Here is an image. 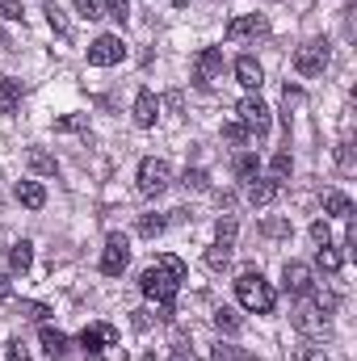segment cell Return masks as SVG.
Returning <instances> with one entry per match:
<instances>
[{
    "mask_svg": "<svg viewBox=\"0 0 357 361\" xmlns=\"http://www.w3.org/2000/svg\"><path fill=\"white\" fill-rule=\"evenodd\" d=\"M13 193H17V202H21V206H30V210H42V206H47V189H42L38 180H17V189H13Z\"/></svg>",
    "mask_w": 357,
    "mask_h": 361,
    "instance_id": "18",
    "label": "cell"
},
{
    "mask_svg": "<svg viewBox=\"0 0 357 361\" xmlns=\"http://www.w3.org/2000/svg\"><path fill=\"white\" fill-rule=\"evenodd\" d=\"M269 173H273V180H286L294 173V156H290V152H277V156L269 160Z\"/></svg>",
    "mask_w": 357,
    "mask_h": 361,
    "instance_id": "26",
    "label": "cell"
},
{
    "mask_svg": "<svg viewBox=\"0 0 357 361\" xmlns=\"http://www.w3.org/2000/svg\"><path fill=\"white\" fill-rule=\"evenodd\" d=\"M219 76H223V47H202L198 59H193V85L210 89Z\"/></svg>",
    "mask_w": 357,
    "mask_h": 361,
    "instance_id": "7",
    "label": "cell"
},
{
    "mask_svg": "<svg viewBox=\"0 0 357 361\" xmlns=\"http://www.w3.org/2000/svg\"><path fill=\"white\" fill-rule=\"evenodd\" d=\"M181 185H185V193H202V189H210V180H206V173H202V169H185Z\"/></svg>",
    "mask_w": 357,
    "mask_h": 361,
    "instance_id": "28",
    "label": "cell"
},
{
    "mask_svg": "<svg viewBox=\"0 0 357 361\" xmlns=\"http://www.w3.org/2000/svg\"><path fill=\"white\" fill-rule=\"evenodd\" d=\"M173 361H189V349H185V345H177V349H173Z\"/></svg>",
    "mask_w": 357,
    "mask_h": 361,
    "instance_id": "46",
    "label": "cell"
},
{
    "mask_svg": "<svg viewBox=\"0 0 357 361\" xmlns=\"http://www.w3.org/2000/svg\"><path fill=\"white\" fill-rule=\"evenodd\" d=\"M214 328H219V332H240V328H244V319H240L231 307H219V311H214Z\"/></svg>",
    "mask_w": 357,
    "mask_h": 361,
    "instance_id": "25",
    "label": "cell"
},
{
    "mask_svg": "<svg viewBox=\"0 0 357 361\" xmlns=\"http://www.w3.org/2000/svg\"><path fill=\"white\" fill-rule=\"evenodd\" d=\"M214 202H219L223 210H231V206H236V193H227V189H219V193H214Z\"/></svg>",
    "mask_w": 357,
    "mask_h": 361,
    "instance_id": "43",
    "label": "cell"
},
{
    "mask_svg": "<svg viewBox=\"0 0 357 361\" xmlns=\"http://www.w3.org/2000/svg\"><path fill=\"white\" fill-rule=\"evenodd\" d=\"M315 261H320V269L324 273H337L341 265H345V257H341L332 244H320V257H315Z\"/></svg>",
    "mask_w": 357,
    "mask_h": 361,
    "instance_id": "27",
    "label": "cell"
},
{
    "mask_svg": "<svg viewBox=\"0 0 357 361\" xmlns=\"http://www.w3.org/2000/svg\"><path fill=\"white\" fill-rule=\"evenodd\" d=\"M236 80H240L248 92H257L261 85H265V68H261L253 55H240V59H236Z\"/></svg>",
    "mask_w": 357,
    "mask_h": 361,
    "instance_id": "15",
    "label": "cell"
},
{
    "mask_svg": "<svg viewBox=\"0 0 357 361\" xmlns=\"http://www.w3.org/2000/svg\"><path fill=\"white\" fill-rule=\"evenodd\" d=\"M231 169H236V177H240V180H257V173H261V160H257L253 152H240Z\"/></svg>",
    "mask_w": 357,
    "mask_h": 361,
    "instance_id": "23",
    "label": "cell"
},
{
    "mask_svg": "<svg viewBox=\"0 0 357 361\" xmlns=\"http://www.w3.org/2000/svg\"><path fill=\"white\" fill-rule=\"evenodd\" d=\"M236 298H240L244 311H257V315H269V311L277 307V290H273L257 269H248V273L236 277Z\"/></svg>",
    "mask_w": 357,
    "mask_h": 361,
    "instance_id": "2",
    "label": "cell"
},
{
    "mask_svg": "<svg viewBox=\"0 0 357 361\" xmlns=\"http://www.w3.org/2000/svg\"><path fill=\"white\" fill-rule=\"evenodd\" d=\"M126 265H131V240L114 231V235L105 240V252H101V273H105V277H122Z\"/></svg>",
    "mask_w": 357,
    "mask_h": 361,
    "instance_id": "9",
    "label": "cell"
},
{
    "mask_svg": "<svg viewBox=\"0 0 357 361\" xmlns=\"http://www.w3.org/2000/svg\"><path fill=\"white\" fill-rule=\"evenodd\" d=\"M76 13L85 21H97V17H105V0H76Z\"/></svg>",
    "mask_w": 357,
    "mask_h": 361,
    "instance_id": "30",
    "label": "cell"
},
{
    "mask_svg": "<svg viewBox=\"0 0 357 361\" xmlns=\"http://www.w3.org/2000/svg\"><path fill=\"white\" fill-rule=\"evenodd\" d=\"M156 118H160V97H156L152 89H139V92H135V126L152 130V126H156Z\"/></svg>",
    "mask_w": 357,
    "mask_h": 361,
    "instance_id": "12",
    "label": "cell"
},
{
    "mask_svg": "<svg viewBox=\"0 0 357 361\" xmlns=\"http://www.w3.org/2000/svg\"><path fill=\"white\" fill-rule=\"evenodd\" d=\"M181 281H185V261L181 257H156V265H147V269L139 273V290L160 307V315L164 319H173V298H177Z\"/></svg>",
    "mask_w": 357,
    "mask_h": 361,
    "instance_id": "1",
    "label": "cell"
},
{
    "mask_svg": "<svg viewBox=\"0 0 357 361\" xmlns=\"http://www.w3.org/2000/svg\"><path fill=\"white\" fill-rule=\"evenodd\" d=\"M0 21H25V4L21 0H0Z\"/></svg>",
    "mask_w": 357,
    "mask_h": 361,
    "instance_id": "32",
    "label": "cell"
},
{
    "mask_svg": "<svg viewBox=\"0 0 357 361\" xmlns=\"http://www.w3.org/2000/svg\"><path fill=\"white\" fill-rule=\"evenodd\" d=\"M294 328L307 332V336H324V332H328V315H324L315 302H311V307H298V311H294Z\"/></svg>",
    "mask_w": 357,
    "mask_h": 361,
    "instance_id": "14",
    "label": "cell"
},
{
    "mask_svg": "<svg viewBox=\"0 0 357 361\" xmlns=\"http://www.w3.org/2000/svg\"><path fill=\"white\" fill-rule=\"evenodd\" d=\"M311 240H315V244H332V227H328L324 219H320V223H311Z\"/></svg>",
    "mask_w": 357,
    "mask_h": 361,
    "instance_id": "37",
    "label": "cell"
},
{
    "mask_svg": "<svg viewBox=\"0 0 357 361\" xmlns=\"http://www.w3.org/2000/svg\"><path fill=\"white\" fill-rule=\"evenodd\" d=\"M261 231H265V235H290V223H286V219H269Z\"/></svg>",
    "mask_w": 357,
    "mask_h": 361,
    "instance_id": "39",
    "label": "cell"
},
{
    "mask_svg": "<svg viewBox=\"0 0 357 361\" xmlns=\"http://www.w3.org/2000/svg\"><path fill=\"white\" fill-rule=\"evenodd\" d=\"M126 59V42L118 38V34H101V38H92L89 47V63L92 68H114V63H122Z\"/></svg>",
    "mask_w": 357,
    "mask_h": 361,
    "instance_id": "8",
    "label": "cell"
},
{
    "mask_svg": "<svg viewBox=\"0 0 357 361\" xmlns=\"http://www.w3.org/2000/svg\"><path fill=\"white\" fill-rule=\"evenodd\" d=\"M223 139H227V143H236V147H240V143H248V139H253V135H248V130H244V122H223Z\"/></svg>",
    "mask_w": 357,
    "mask_h": 361,
    "instance_id": "31",
    "label": "cell"
},
{
    "mask_svg": "<svg viewBox=\"0 0 357 361\" xmlns=\"http://www.w3.org/2000/svg\"><path fill=\"white\" fill-rule=\"evenodd\" d=\"M139 193L143 197H160L169 185H173V169H169V160H156V156H147L143 164H139Z\"/></svg>",
    "mask_w": 357,
    "mask_h": 361,
    "instance_id": "4",
    "label": "cell"
},
{
    "mask_svg": "<svg viewBox=\"0 0 357 361\" xmlns=\"http://www.w3.org/2000/svg\"><path fill=\"white\" fill-rule=\"evenodd\" d=\"M118 345V328H109V324H89L85 332H80V349L89 353V357H101L105 349H114Z\"/></svg>",
    "mask_w": 357,
    "mask_h": 361,
    "instance_id": "11",
    "label": "cell"
},
{
    "mask_svg": "<svg viewBox=\"0 0 357 361\" xmlns=\"http://www.w3.org/2000/svg\"><path fill=\"white\" fill-rule=\"evenodd\" d=\"M21 315H30V319H47L51 307H47V302H21Z\"/></svg>",
    "mask_w": 357,
    "mask_h": 361,
    "instance_id": "38",
    "label": "cell"
},
{
    "mask_svg": "<svg viewBox=\"0 0 357 361\" xmlns=\"http://www.w3.org/2000/svg\"><path fill=\"white\" fill-rule=\"evenodd\" d=\"M337 160H341V169H353V152H349V143L337 147Z\"/></svg>",
    "mask_w": 357,
    "mask_h": 361,
    "instance_id": "42",
    "label": "cell"
},
{
    "mask_svg": "<svg viewBox=\"0 0 357 361\" xmlns=\"http://www.w3.org/2000/svg\"><path fill=\"white\" fill-rule=\"evenodd\" d=\"M55 130H89V118H85V114H76V118H59Z\"/></svg>",
    "mask_w": 357,
    "mask_h": 361,
    "instance_id": "36",
    "label": "cell"
},
{
    "mask_svg": "<svg viewBox=\"0 0 357 361\" xmlns=\"http://www.w3.org/2000/svg\"><path fill=\"white\" fill-rule=\"evenodd\" d=\"M42 13H47V21H51V30H55V34H68V17H63V8H59V4H47Z\"/></svg>",
    "mask_w": 357,
    "mask_h": 361,
    "instance_id": "33",
    "label": "cell"
},
{
    "mask_svg": "<svg viewBox=\"0 0 357 361\" xmlns=\"http://www.w3.org/2000/svg\"><path fill=\"white\" fill-rule=\"evenodd\" d=\"M25 164H30V173H38V177H59V160H55L51 152H42V147H30V152H25Z\"/></svg>",
    "mask_w": 357,
    "mask_h": 361,
    "instance_id": "16",
    "label": "cell"
},
{
    "mask_svg": "<svg viewBox=\"0 0 357 361\" xmlns=\"http://www.w3.org/2000/svg\"><path fill=\"white\" fill-rule=\"evenodd\" d=\"M298 361H328V353L315 349V345H307V349H298Z\"/></svg>",
    "mask_w": 357,
    "mask_h": 361,
    "instance_id": "41",
    "label": "cell"
},
{
    "mask_svg": "<svg viewBox=\"0 0 357 361\" xmlns=\"http://www.w3.org/2000/svg\"><path fill=\"white\" fill-rule=\"evenodd\" d=\"M105 17H114L118 25H126V17H131V4H126V0H105Z\"/></svg>",
    "mask_w": 357,
    "mask_h": 361,
    "instance_id": "35",
    "label": "cell"
},
{
    "mask_svg": "<svg viewBox=\"0 0 357 361\" xmlns=\"http://www.w3.org/2000/svg\"><path fill=\"white\" fill-rule=\"evenodd\" d=\"M282 286H286V294H294V298H311V294H315V269L303 265V261H286V265H282Z\"/></svg>",
    "mask_w": 357,
    "mask_h": 361,
    "instance_id": "6",
    "label": "cell"
},
{
    "mask_svg": "<svg viewBox=\"0 0 357 361\" xmlns=\"http://www.w3.org/2000/svg\"><path fill=\"white\" fill-rule=\"evenodd\" d=\"M8 361H34V357H30V349L21 341H8Z\"/></svg>",
    "mask_w": 357,
    "mask_h": 361,
    "instance_id": "40",
    "label": "cell"
},
{
    "mask_svg": "<svg viewBox=\"0 0 357 361\" xmlns=\"http://www.w3.org/2000/svg\"><path fill=\"white\" fill-rule=\"evenodd\" d=\"M236 231H240V223L227 214V219H219V227H214V244L219 248H236Z\"/></svg>",
    "mask_w": 357,
    "mask_h": 361,
    "instance_id": "24",
    "label": "cell"
},
{
    "mask_svg": "<svg viewBox=\"0 0 357 361\" xmlns=\"http://www.w3.org/2000/svg\"><path fill=\"white\" fill-rule=\"evenodd\" d=\"M0 51H13V38L4 34V25H0Z\"/></svg>",
    "mask_w": 357,
    "mask_h": 361,
    "instance_id": "45",
    "label": "cell"
},
{
    "mask_svg": "<svg viewBox=\"0 0 357 361\" xmlns=\"http://www.w3.org/2000/svg\"><path fill=\"white\" fill-rule=\"evenodd\" d=\"M210 361H257V357H248V353H244V349H236V345H214Z\"/></svg>",
    "mask_w": 357,
    "mask_h": 361,
    "instance_id": "29",
    "label": "cell"
},
{
    "mask_svg": "<svg viewBox=\"0 0 357 361\" xmlns=\"http://www.w3.org/2000/svg\"><path fill=\"white\" fill-rule=\"evenodd\" d=\"M38 341H42V353H47L51 361H63L68 353H72V341H68L59 328H51V324L38 328Z\"/></svg>",
    "mask_w": 357,
    "mask_h": 361,
    "instance_id": "13",
    "label": "cell"
},
{
    "mask_svg": "<svg viewBox=\"0 0 357 361\" xmlns=\"http://www.w3.org/2000/svg\"><path fill=\"white\" fill-rule=\"evenodd\" d=\"M227 261H231V248H219V244H210V252H206V265H210V269H227Z\"/></svg>",
    "mask_w": 357,
    "mask_h": 361,
    "instance_id": "34",
    "label": "cell"
},
{
    "mask_svg": "<svg viewBox=\"0 0 357 361\" xmlns=\"http://www.w3.org/2000/svg\"><path fill=\"white\" fill-rule=\"evenodd\" d=\"M21 80H13V76H0V114H13L17 109V101H21Z\"/></svg>",
    "mask_w": 357,
    "mask_h": 361,
    "instance_id": "21",
    "label": "cell"
},
{
    "mask_svg": "<svg viewBox=\"0 0 357 361\" xmlns=\"http://www.w3.org/2000/svg\"><path fill=\"white\" fill-rule=\"evenodd\" d=\"M324 210H328L332 219H353V202H349L341 189H328V193H324Z\"/></svg>",
    "mask_w": 357,
    "mask_h": 361,
    "instance_id": "20",
    "label": "cell"
},
{
    "mask_svg": "<svg viewBox=\"0 0 357 361\" xmlns=\"http://www.w3.org/2000/svg\"><path fill=\"white\" fill-rule=\"evenodd\" d=\"M13 294V281H8V273H0V298H8Z\"/></svg>",
    "mask_w": 357,
    "mask_h": 361,
    "instance_id": "44",
    "label": "cell"
},
{
    "mask_svg": "<svg viewBox=\"0 0 357 361\" xmlns=\"http://www.w3.org/2000/svg\"><path fill=\"white\" fill-rule=\"evenodd\" d=\"M30 265H34V244H30V240H17V244L8 248V269L30 273Z\"/></svg>",
    "mask_w": 357,
    "mask_h": 361,
    "instance_id": "19",
    "label": "cell"
},
{
    "mask_svg": "<svg viewBox=\"0 0 357 361\" xmlns=\"http://www.w3.org/2000/svg\"><path fill=\"white\" fill-rule=\"evenodd\" d=\"M164 227H169V219H164V214H139V223H135V231H139L143 240L164 235Z\"/></svg>",
    "mask_w": 357,
    "mask_h": 361,
    "instance_id": "22",
    "label": "cell"
},
{
    "mask_svg": "<svg viewBox=\"0 0 357 361\" xmlns=\"http://www.w3.org/2000/svg\"><path fill=\"white\" fill-rule=\"evenodd\" d=\"M185 4H189V0H177V8H185Z\"/></svg>",
    "mask_w": 357,
    "mask_h": 361,
    "instance_id": "47",
    "label": "cell"
},
{
    "mask_svg": "<svg viewBox=\"0 0 357 361\" xmlns=\"http://www.w3.org/2000/svg\"><path fill=\"white\" fill-rule=\"evenodd\" d=\"M328 59H332L328 38H311V42H303V47L294 51V72H298V76H320V72L328 68Z\"/></svg>",
    "mask_w": 357,
    "mask_h": 361,
    "instance_id": "3",
    "label": "cell"
},
{
    "mask_svg": "<svg viewBox=\"0 0 357 361\" xmlns=\"http://www.w3.org/2000/svg\"><path fill=\"white\" fill-rule=\"evenodd\" d=\"M227 42H244V38H265L269 34V21L261 13H240V17H231L227 21Z\"/></svg>",
    "mask_w": 357,
    "mask_h": 361,
    "instance_id": "10",
    "label": "cell"
},
{
    "mask_svg": "<svg viewBox=\"0 0 357 361\" xmlns=\"http://www.w3.org/2000/svg\"><path fill=\"white\" fill-rule=\"evenodd\" d=\"M236 114H240V122H244V130L248 135H257V139H265L269 126H273V114H269V105L257 97V92H248L240 105H236Z\"/></svg>",
    "mask_w": 357,
    "mask_h": 361,
    "instance_id": "5",
    "label": "cell"
},
{
    "mask_svg": "<svg viewBox=\"0 0 357 361\" xmlns=\"http://www.w3.org/2000/svg\"><path fill=\"white\" fill-rule=\"evenodd\" d=\"M282 197V180H248V202L253 206H269V202H277Z\"/></svg>",
    "mask_w": 357,
    "mask_h": 361,
    "instance_id": "17",
    "label": "cell"
}]
</instances>
